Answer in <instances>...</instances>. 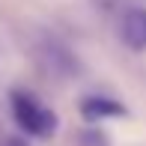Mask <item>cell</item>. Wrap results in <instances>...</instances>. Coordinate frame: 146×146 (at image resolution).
I'll use <instances>...</instances> for the list:
<instances>
[{
	"instance_id": "obj_1",
	"label": "cell",
	"mask_w": 146,
	"mask_h": 146,
	"mask_svg": "<svg viewBox=\"0 0 146 146\" xmlns=\"http://www.w3.org/2000/svg\"><path fill=\"white\" fill-rule=\"evenodd\" d=\"M9 108L15 125L30 137H51L57 131V113L51 108H45L33 92L27 90H12L9 96Z\"/></svg>"
},
{
	"instance_id": "obj_2",
	"label": "cell",
	"mask_w": 146,
	"mask_h": 146,
	"mask_svg": "<svg viewBox=\"0 0 146 146\" xmlns=\"http://www.w3.org/2000/svg\"><path fill=\"white\" fill-rule=\"evenodd\" d=\"M119 39L131 51H146V9L134 6V9L122 12V18H119Z\"/></svg>"
},
{
	"instance_id": "obj_4",
	"label": "cell",
	"mask_w": 146,
	"mask_h": 146,
	"mask_svg": "<svg viewBox=\"0 0 146 146\" xmlns=\"http://www.w3.org/2000/svg\"><path fill=\"white\" fill-rule=\"evenodd\" d=\"M75 143H78V146H110V137L104 134L96 122H92V125H87V128L75 137Z\"/></svg>"
},
{
	"instance_id": "obj_5",
	"label": "cell",
	"mask_w": 146,
	"mask_h": 146,
	"mask_svg": "<svg viewBox=\"0 0 146 146\" xmlns=\"http://www.w3.org/2000/svg\"><path fill=\"white\" fill-rule=\"evenodd\" d=\"M3 146H30V143L24 140V137H9V140H6Z\"/></svg>"
},
{
	"instance_id": "obj_3",
	"label": "cell",
	"mask_w": 146,
	"mask_h": 146,
	"mask_svg": "<svg viewBox=\"0 0 146 146\" xmlns=\"http://www.w3.org/2000/svg\"><path fill=\"white\" fill-rule=\"evenodd\" d=\"M128 110H125L122 102H116V98L110 96H87L81 98V116L87 119V122H104V119H116V116H125Z\"/></svg>"
}]
</instances>
